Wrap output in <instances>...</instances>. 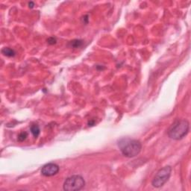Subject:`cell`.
<instances>
[{
    "mask_svg": "<svg viewBox=\"0 0 191 191\" xmlns=\"http://www.w3.org/2000/svg\"><path fill=\"white\" fill-rule=\"evenodd\" d=\"M118 146L122 155L128 157L137 156L142 149V145L140 141L130 138L120 139L118 141Z\"/></svg>",
    "mask_w": 191,
    "mask_h": 191,
    "instance_id": "cell-1",
    "label": "cell"
},
{
    "mask_svg": "<svg viewBox=\"0 0 191 191\" xmlns=\"http://www.w3.org/2000/svg\"><path fill=\"white\" fill-rule=\"evenodd\" d=\"M190 124L187 120H177L168 129V135L173 140H181L189 132Z\"/></svg>",
    "mask_w": 191,
    "mask_h": 191,
    "instance_id": "cell-2",
    "label": "cell"
},
{
    "mask_svg": "<svg viewBox=\"0 0 191 191\" xmlns=\"http://www.w3.org/2000/svg\"><path fill=\"white\" fill-rule=\"evenodd\" d=\"M85 181L81 176L75 175L68 177L64 183V190L66 191L80 190L85 187Z\"/></svg>",
    "mask_w": 191,
    "mask_h": 191,
    "instance_id": "cell-3",
    "label": "cell"
},
{
    "mask_svg": "<svg viewBox=\"0 0 191 191\" xmlns=\"http://www.w3.org/2000/svg\"><path fill=\"white\" fill-rule=\"evenodd\" d=\"M172 168L170 166H166L161 169L156 173L155 176L152 180V185L155 188H161L169 180L171 176Z\"/></svg>",
    "mask_w": 191,
    "mask_h": 191,
    "instance_id": "cell-4",
    "label": "cell"
},
{
    "mask_svg": "<svg viewBox=\"0 0 191 191\" xmlns=\"http://www.w3.org/2000/svg\"><path fill=\"white\" fill-rule=\"evenodd\" d=\"M59 171V167L54 163H49L44 165L41 169V173L44 176H53L56 175Z\"/></svg>",
    "mask_w": 191,
    "mask_h": 191,
    "instance_id": "cell-5",
    "label": "cell"
},
{
    "mask_svg": "<svg viewBox=\"0 0 191 191\" xmlns=\"http://www.w3.org/2000/svg\"><path fill=\"white\" fill-rule=\"evenodd\" d=\"M2 53L7 57H14L16 55V52L11 48L5 47L2 49Z\"/></svg>",
    "mask_w": 191,
    "mask_h": 191,
    "instance_id": "cell-6",
    "label": "cell"
},
{
    "mask_svg": "<svg viewBox=\"0 0 191 191\" xmlns=\"http://www.w3.org/2000/svg\"><path fill=\"white\" fill-rule=\"evenodd\" d=\"M31 134H33V136H34V137H37L38 136H39L40 134V132H41V130H40V128L39 126L37 125H32L31 126Z\"/></svg>",
    "mask_w": 191,
    "mask_h": 191,
    "instance_id": "cell-7",
    "label": "cell"
},
{
    "mask_svg": "<svg viewBox=\"0 0 191 191\" xmlns=\"http://www.w3.org/2000/svg\"><path fill=\"white\" fill-rule=\"evenodd\" d=\"M83 44V41L81 40H74V41L70 42V45L73 48H78L82 46Z\"/></svg>",
    "mask_w": 191,
    "mask_h": 191,
    "instance_id": "cell-8",
    "label": "cell"
},
{
    "mask_svg": "<svg viewBox=\"0 0 191 191\" xmlns=\"http://www.w3.org/2000/svg\"><path fill=\"white\" fill-rule=\"evenodd\" d=\"M27 137H28L27 132H21V133L18 136V141H20V142H22V141H24L25 139L27 138Z\"/></svg>",
    "mask_w": 191,
    "mask_h": 191,
    "instance_id": "cell-9",
    "label": "cell"
},
{
    "mask_svg": "<svg viewBox=\"0 0 191 191\" xmlns=\"http://www.w3.org/2000/svg\"><path fill=\"white\" fill-rule=\"evenodd\" d=\"M47 42H48V43L50 44V45H53V44L56 43V42H57V40H56L55 37H51L47 40Z\"/></svg>",
    "mask_w": 191,
    "mask_h": 191,
    "instance_id": "cell-10",
    "label": "cell"
},
{
    "mask_svg": "<svg viewBox=\"0 0 191 191\" xmlns=\"http://www.w3.org/2000/svg\"><path fill=\"white\" fill-rule=\"evenodd\" d=\"M29 8H32L33 7H34V2H29Z\"/></svg>",
    "mask_w": 191,
    "mask_h": 191,
    "instance_id": "cell-11",
    "label": "cell"
}]
</instances>
